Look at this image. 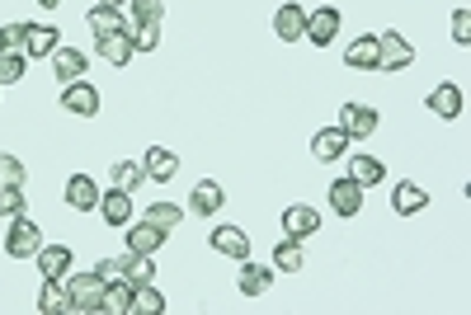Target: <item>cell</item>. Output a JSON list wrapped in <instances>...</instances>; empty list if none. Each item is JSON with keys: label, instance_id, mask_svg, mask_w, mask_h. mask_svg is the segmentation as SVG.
<instances>
[{"label": "cell", "instance_id": "obj_23", "mask_svg": "<svg viewBox=\"0 0 471 315\" xmlns=\"http://www.w3.org/2000/svg\"><path fill=\"white\" fill-rule=\"evenodd\" d=\"M269 288H273V269L241 259V292H245V297H264Z\"/></svg>", "mask_w": 471, "mask_h": 315}, {"label": "cell", "instance_id": "obj_39", "mask_svg": "<svg viewBox=\"0 0 471 315\" xmlns=\"http://www.w3.org/2000/svg\"><path fill=\"white\" fill-rule=\"evenodd\" d=\"M24 80V52H0V85Z\"/></svg>", "mask_w": 471, "mask_h": 315}, {"label": "cell", "instance_id": "obj_43", "mask_svg": "<svg viewBox=\"0 0 471 315\" xmlns=\"http://www.w3.org/2000/svg\"><path fill=\"white\" fill-rule=\"evenodd\" d=\"M38 5H43V10H57V5H62V0H38Z\"/></svg>", "mask_w": 471, "mask_h": 315}, {"label": "cell", "instance_id": "obj_10", "mask_svg": "<svg viewBox=\"0 0 471 315\" xmlns=\"http://www.w3.org/2000/svg\"><path fill=\"white\" fill-rule=\"evenodd\" d=\"M283 231H288V240H307V236H316V231H321V212L307 208V203L288 208V212H283Z\"/></svg>", "mask_w": 471, "mask_h": 315}, {"label": "cell", "instance_id": "obj_17", "mask_svg": "<svg viewBox=\"0 0 471 315\" xmlns=\"http://www.w3.org/2000/svg\"><path fill=\"white\" fill-rule=\"evenodd\" d=\"M67 208H76V212L99 208V188H95L90 175H71V179H67Z\"/></svg>", "mask_w": 471, "mask_h": 315}, {"label": "cell", "instance_id": "obj_7", "mask_svg": "<svg viewBox=\"0 0 471 315\" xmlns=\"http://www.w3.org/2000/svg\"><path fill=\"white\" fill-rule=\"evenodd\" d=\"M95 52L104 56L108 66H123V62H132V28H114V34H95Z\"/></svg>", "mask_w": 471, "mask_h": 315}, {"label": "cell", "instance_id": "obj_31", "mask_svg": "<svg viewBox=\"0 0 471 315\" xmlns=\"http://www.w3.org/2000/svg\"><path fill=\"white\" fill-rule=\"evenodd\" d=\"M302 264H307V254H302L297 240H283L279 249H273V269L279 273H302Z\"/></svg>", "mask_w": 471, "mask_h": 315}, {"label": "cell", "instance_id": "obj_16", "mask_svg": "<svg viewBox=\"0 0 471 315\" xmlns=\"http://www.w3.org/2000/svg\"><path fill=\"white\" fill-rule=\"evenodd\" d=\"M221 203H227V188H221L217 179H203L199 188H193V198H189L193 217H217V212H221Z\"/></svg>", "mask_w": 471, "mask_h": 315}, {"label": "cell", "instance_id": "obj_11", "mask_svg": "<svg viewBox=\"0 0 471 315\" xmlns=\"http://www.w3.org/2000/svg\"><path fill=\"white\" fill-rule=\"evenodd\" d=\"M34 259H38V273L47 282H67V273H71V249L67 245H43Z\"/></svg>", "mask_w": 471, "mask_h": 315}, {"label": "cell", "instance_id": "obj_42", "mask_svg": "<svg viewBox=\"0 0 471 315\" xmlns=\"http://www.w3.org/2000/svg\"><path fill=\"white\" fill-rule=\"evenodd\" d=\"M99 5H114V10H123V5H128V0H99Z\"/></svg>", "mask_w": 471, "mask_h": 315}, {"label": "cell", "instance_id": "obj_6", "mask_svg": "<svg viewBox=\"0 0 471 315\" xmlns=\"http://www.w3.org/2000/svg\"><path fill=\"white\" fill-rule=\"evenodd\" d=\"M340 132H344L349 141H368V137L377 132V113H373L368 104H344V108H340Z\"/></svg>", "mask_w": 471, "mask_h": 315}, {"label": "cell", "instance_id": "obj_22", "mask_svg": "<svg viewBox=\"0 0 471 315\" xmlns=\"http://www.w3.org/2000/svg\"><path fill=\"white\" fill-rule=\"evenodd\" d=\"M52 71H57V80H62V85L80 80V76H86V52H76V47H57V52H52Z\"/></svg>", "mask_w": 471, "mask_h": 315}, {"label": "cell", "instance_id": "obj_14", "mask_svg": "<svg viewBox=\"0 0 471 315\" xmlns=\"http://www.w3.org/2000/svg\"><path fill=\"white\" fill-rule=\"evenodd\" d=\"M142 169H147V179L170 184V179L179 175V156H175V151H165V147H151V151L142 156Z\"/></svg>", "mask_w": 471, "mask_h": 315}, {"label": "cell", "instance_id": "obj_2", "mask_svg": "<svg viewBox=\"0 0 471 315\" xmlns=\"http://www.w3.org/2000/svg\"><path fill=\"white\" fill-rule=\"evenodd\" d=\"M5 249L15 254V259H34V254L43 249V226H34L29 217H15L10 231H5Z\"/></svg>", "mask_w": 471, "mask_h": 315}, {"label": "cell", "instance_id": "obj_33", "mask_svg": "<svg viewBox=\"0 0 471 315\" xmlns=\"http://www.w3.org/2000/svg\"><path fill=\"white\" fill-rule=\"evenodd\" d=\"M114 28H128L123 10H114V5H95L90 10V34H114Z\"/></svg>", "mask_w": 471, "mask_h": 315}, {"label": "cell", "instance_id": "obj_26", "mask_svg": "<svg viewBox=\"0 0 471 315\" xmlns=\"http://www.w3.org/2000/svg\"><path fill=\"white\" fill-rule=\"evenodd\" d=\"M128 306H132V288L118 278V282H104V297H99V310L104 315H128Z\"/></svg>", "mask_w": 471, "mask_h": 315}, {"label": "cell", "instance_id": "obj_3", "mask_svg": "<svg viewBox=\"0 0 471 315\" xmlns=\"http://www.w3.org/2000/svg\"><path fill=\"white\" fill-rule=\"evenodd\" d=\"M415 66V47L401 34H377V71H405Z\"/></svg>", "mask_w": 471, "mask_h": 315}, {"label": "cell", "instance_id": "obj_19", "mask_svg": "<svg viewBox=\"0 0 471 315\" xmlns=\"http://www.w3.org/2000/svg\"><path fill=\"white\" fill-rule=\"evenodd\" d=\"M165 236H170V231H160V226H151V221L128 226V249L132 254H151V259H156V249L165 245Z\"/></svg>", "mask_w": 471, "mask_h": 315}, {"label": "cell", "instance_id": "obj_40", "mask_svg": "<svg viewBox=\"0 0 471 315\" xmlns=\"http://www.w3.org/2000/svg\"><path fill=\"white\" fill-rule=\"evenodd\" d=\"M123 269H128V254H118V259H99V264H95V278H99V282H118Z\"/></svg>", "mask_w": 471, "mask_h": 315}, {"label": "cell", "instance_id": "obj_27", "mask_svg": "<svg viewBox=\"0 0 471 315\" xmlns=\"http://www.w3.org/2000/svg\"><path fill=\"white\" fill-rule=\"evenodd\" d=\"M108 175H114V188H123V193H132V188H142V184H147L142 160H118L114 169H108Z\"/></svg>", "mask_w": 471, "mask_h": 315}, {"label": "cell", "instance_id": "obj_1", "mask_svg": "<svg viewBox=\"0 0 471 315\" xmlns=\"http://www.w3.org/2000/svg\"><path fill=\"white\" fill-rule=\"evenodd\" d=\"M99 297H104V282H99L95 273L67 278V315H90V310H99Z\"/></svg>", "mask_w": 471, "mask_h": 315}, {"label": "cell", "instance_id": "obj_34", "mask_svg": "<svg viewBox=\"0 0 471 315\" xmlns=\"http://www.w3.org/2000/svg\"><path fill=\"white\" fill-rule=\"evenodd\" d=\"M142 221L160 226V231H170V226H179V221H184V208H175V203H151Z\"/></svg>", "mask_w": 471, "mask_h": 315}, {"label": "cell", "instance_id": "obj_15", "mask_svg": "<svg viewBox=\"0 0 471 315\" xmlns=\"http://www.w3.org/2000/svg\"><path fill=\"white\" fill-rule=\"evenodd\" d=\"M392 208H396L401 217H415V212H425V208H429V188H420L415 179H401V184L392 188Z\"/></svg>", "mask_w": 471, "mask_h": 315}, {"label": "cell", "instance_id": "obj_41", "mask_svg": "<svg viewBox=\"0 0 471 315\" xmlns=\"http://www.w3.org/2000/svg\"><path fill=\"white\" fill-rule=\"evenodd\" d=\"M453 43L457 47H466L471 43V10L462 5V10H453Z\"/></svg>", "mask_w": 471, "mask_h": 315}, {"label": "cell", "instance_id": "obj_24", "mask_svg": "<svg viewBox=\"0 0 471 315\" xmlns=\"http://www.w3.org/2000/svg\"><path fill=\"white\" fill-rule=\"evenodd\" d=\"M349 179L363 184V188H377V184L386 179V165H382L377 156H353V160H349Z\"/></svg>", "mask_w": 471, "mask_h": 315}, {"label": "cell", "instance_id": "obj_4", "mask_svg": "<svg viewBox=\"0 0 471 315\" xmlns=\"http://www.w3.org/2000/svg\"><path fill=\"white\" fill-rule=\"evenodd\" d=\"M335 38H340V10H335V5H316V10H307V43L330 47Z\"/></svg>", "mask_w": 471, "mask_h": 315}, {"label": "cell", "instance_id": "obj_9", "mask_svg": "<svg viewBox=\"0 0 471 315\" xmlns=\"http://www.w3.org/2000/svg\"><path fill=\"white\" fill-rule=\"evenodd\" d=\"M212 249L241 264V259H251V236L241 226H212Z\"/></svg>", "mask_w": 471, "mask_h": 315}, {"label": "cell", "instance_id": "obj_35", "mask_svg": "<svg viewBox=\"0 0 471 315\" xmlns=\"http://www.w3.org/2000/svg\"><path fill=\"white\" fill-rule=\"evenodd\" d=\"M128 10H132V24H160L165 0H128Z\"/></svg>", "mask_w": 471, "mask_h": 315}, {"label": "cell", "instance_id": "obj_32", "mask_svg": "<svg viewBox=\"0 0 471 315\" xmlns=\"http://www.w3.org/2000/svg\"><path fill=\"white\" fill-rule=\"evenodd\" d=\"M24 179H29V169H24V160L0 151V188H24Z\"/></svg>", "mask_w": 471, "mask_h": 315}, {"label": "cell", "instance_id": "obj_29", "mask_svg": "<svg viewBox=\"0 0 471 315\" xmlns=\"http://www.w3.org/2000/svg\"><path fill=\"white\" fill-rule=\"evenodd\" d=\"M156 278V264H151V254H132L128 249V269H123V282L128 288H142V282Z\"/></svg>", "mask_w": 471, "mask_h": 315}, {"label": "cell", "instance_id": "obj_25", "mask_svg": "<svg viewBox=\"0 0 471 315\" xmlns=\"http://www.w3.org/2000/svg\"><path fill=\"white\" fill-rule=\"evenodd\" d=\"M62 34H57V28H38V24H29V43H24V56H52V52H57L62 43H57Z\"/></svg>", "mask_w": 471, "mask_h": 315}, {"label": "cell", "instance_id": "obj_30", "mask_svg": "<svg viewBox=\"0 0 471 315\" xmlns=\"http://www.w3.org/2000/svg\"><path fill=\"white\" fill-rule=\"evenodd\" d=\"M38 310H43V315H67V288H62V282H47V278H43Z\"/></svg>", "mask_w": 471, "mask_h": 315}, {"label": "cell", "instance_id": "obj_5", "mask_svg": "<svg viewBox=\"0 0 471 315\" xmlns=\"http://www.w3.org/2000/svg\"><path fill=\"white\" fill-rule=\"evenodd\" d=\"M273 34L283 43H302L307 38V10H302V0H283L279 15H273Z\"/></svg>", "mask_w": 471, "mask_h": 315}, {"label": "cell", "instance_id": "obj_36", "mask_svg": "<svg viewBox=\"0 0 471 315\" xmlns=\"http://www.w3.org/2000/svg\"><path fill=\"white\" fill-rule=\"evenodd\" d=\"M132 47L137 52H156L160 47V24H132Z\"/></svg>", "mask_w": 471, "mask_h": 315}, {"label": "cell", "instance_id": "obj_12", "mask_svg": "<svg viewBox=\"0 0 471 315\" xmlns=\"http://www.w3.org/2000/svg\"><path fill=\"white\" fill-rule=\"evenodd\" d=\"M330 208H335L340 217H358V212H363V184L335 179V184H330Z\"/></svg>", "mask_w": 471, "mask_h": 315}, {"label": "cell", "instance_id": "obj_20", "mask_svg": "<svg viewBox=\"0 0 471 315\" xmlns=\"http://www.w3.org/2000/svg\"><path fill=\"white\" fill-rule=\"evenodd\" d=\"M344 66L353 71H377V34H363L344 47Z\"/></svg>", "mask_w": 471, "mask_h": 315}, {"label": "cell", "instance_id": "obj_8", "mask_svg": "<svg viewBox=\"0 0 471 315\" xmlns=\"http://www.w3.org/2000/svg\"><path fill=\"white\" fill-rule=\"evenodd\" d=\"M62 108L76 113V118H95V113H99V90L86 85V80H71L62 90Z\"/></svg>", "mask_w": 471, "mask_h": 315}, {"label": "cell", "instance_id": "obj_18", "mask_svg": "<svg viewBox=\"0 0 471 315\" xmlns=\"http://www.w3.org/2000/svg\"><path fill=\"white\" fill-rule=\"evenodd\" d=\"M99 212H104L108 226H128L132 221V193H123V188L99 193Z\"/></svg>", "mask_w": 471, "mask_h": 315}, {"label": "cell", "instance_id": "obj_21", "mask_svg": "<svg viewBox=\"0 0 471 315\" xmlns=\"http://www.w3.org/2000/svg\"><path fill=\"white\" fill-rule=\"evenodd\" d=\"M429 113H438L443 123H453V118H462V90L448 80V85H438V90L429 95Z\"/></svg>", "mask_w": 471, "mask_h": 315}, {"label": "cell", "instance_id": "obj_28", "mask_svg": "<svg viewBox=\"0 0 471 315\" xmlns=\"http://www.w3.org/2000/svg\"><path fill=\"white\" fill-rule=\"evenodd\" d=\"M160 310H165V297L151 288V282L132 288V306H128V315H160Z\"/></svg>", "mask_w": 471, "mask_h": 315}, {"label": "cell", "instance_id": "obj_13", "mask_svg": "<svg viewBox=\"0 0 471 315\" xmlns=\"http://www.w3.org/2000/svg\"><path fill=\"white\" fill-rule=\"evenodd\" d=\"M344 151H349V137H344L340 127H321V132L312 137V156H316L321 165H335Z\"/></svg>", "mask_w": 471, "mask_h": 315}, {"label": "cell", "instance_id": "obj_38", "mask_svg": "<svg viewBox=\"0 0 471 315\" xmlns=\"http://www.w3.org/2000/svg\"><path fill=\"white\" fill-rule=\"evenodd\" d=\"M24 208H29V198H24V188H0V217H24Z\"/></svg>", "mask_w": 471, "mask_h": 315}, {"label": "cell", "instance_id": "obj_37", "mask_svg": "<svg viewBox=\"0 0 471 315\" xmlns=\"http://www.w3.org/2000/svg\"><path fill=\"white\" fill-rule=\"evenodd\" d=\"M29 43V24H5L0 28V52H24Z\"/></svg>", "mask_w": 471, "mask_h": 315}]
</instances>
